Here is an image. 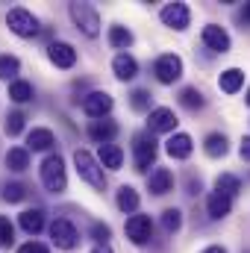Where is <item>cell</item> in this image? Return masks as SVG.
Returning <instances> with one entry per match:
<instances>
[{
	"label": "cell",
	"instance_id": "277c9868",
	"mask_svg": "<svg viewBox=\"0 0 250 253\" xmlns=\"http://www.w3.org/2000/svg\"><path fill=\"white\" fill-rule=\"evenodd\" d=\"M68 12H71L77 30H83L88 39H94V36L100 33V15H97V9H94L91 3H71Z\"/></svg>",
	"mask_w": 250,
	"mask_h": 253
},
{
	"label": "cell",
	"instance_id": "8fae6325",
	"mask_svg": "<svg viewBox=\"0 0 250 253\" xmlns=\"http://www.w3.org/2000/svg\"><path fill=\"white\" fill-rule=\"evenodd\" d=\"M200 42H203L209 50H215V53H227V50H230V36H227V30L218 27V24H206L203 33H200Z\"/></svg>",
	"mask_w": 250,
	"mask_h": 253
},
{
	"label": "cell",
	"instance_id": "60d3db41",
	"mask_svg": "<svg viewBox=\"0 0 250 253\" xmlns=\"http://www.w3.org/2000/svg\"><path fill=\"white\" fill-rule=\"evenodd\" d=\"M242 15H245V21L250 24V3H245V12H242Z\"/></svg>",
	"mask_w": 250,
	"mask_h": 253
},
{
	"label": "cell",
	"instance_id": "cb8c5ba5",
	"mask_svg": "<svg viewBox=\"0 0 250 253\" xmlns=\"http://www.w3.org/2000/svg\"><path fill=\"white\" fill-rule=\"evenodd\" d=\"M6 168L9 171H27L30 168V150L27 147H9V153H6Z\"/></svg>",
	"mask_w": 250,
	"mask_h": 253
},
{
	"label": "cell",
	"instance_id": "f35d334b",
	"mask_svg": "<svg viewBox=\"0 0 250 253\" xmlns=\"http://www.w3.org/2000/svg\"><path fill=\"white\" fill-rule=\"evenodd\" d=\"M203 253H227V248H221V245H209Z\"/></svg>",
	"mask_w": 250,
	"mask_h": 253
},
{
	"label": "cell",
	"instance_id": "7402d4cb",
	"mask_svg": "<svg viewBox=\"0 0 250 253\" xmlns=\"http://www.w3.org/2000/svg\"><path fill=\"white\" fill-rule=\"evenodd\" d=\"M203 150H206V156H212V159L227 156V150H230L227 135H224V132H209V135H206V141H203Z\"/></svg>",
	"mask_w": 250,
	"mask_h": 253
},
{
	"label": "cell",
	"instance_id": "83f0119b",
	"mask_svg": "<svg viewBox=\"0 0 250 253\" xmlns=\"http://www.w3.org/2000/svg\"><path fill=\"white\" fill-rule=\"evenodd\" d=\"M109 44L112 47H118V50H126L129 44H132V33L121 27V24H115V27H109Z\"/></svg>",
	"mask_w": 250,
	"mask_h": 253
},
{
	"label": "cell",
	"instance_id": "74e56055",
	"mask_svg": "<svg viewBox=\"0 0 250 253\" xmlns=\"http://www.w3.org/2000/svg\"><path fill=\"white\" fill-rule=\"evenodd\" d=\"M239 153H242V159H248L250 162V135L242 138V147H239Z\"/></svg>",
	"mask_w": 250,
	"mask_h": 253
},
{
	"label": "cell",
	"instance_id": "4dcf8cb0",
	"mask_svg": "<svg viewBox=\"0 0 250 253\" xmlns=\"http://www.w3.org/2000/svg\"><path fill=\"white\" fill-rule=\"evenodd\" d=\"M180 227H183V212L180 209H165L162 212V230L171 236V233H180Z\"/></svg>",
	"mask_w": 250,
	"mask_h": 253
},
{
	"label": "cell",
	"instance_id": "f546056e",
	"mask_svg": "<svg viewBox=\"0 0 250 253\" xmlns=\"http://www.w3.org/2000/svg\"><path fill=\"white\" fill-rule=\"evenodd\" d=\"M18 71H21L18 56H12V53H3V56H0V80H12V83H15Z\"/></svg>",
	"mask_w": 250,
	"mask_h": 253
},
{
	"label": "cell",
	"instance_id": "4fadbf2b",
	"mask_svg": "<svg viewBox=\"0 0 250 253\" xmlns=\"http://www.w3.org/2000/svg\"><path fill=\"white\" fill-rule=\"evenodd\" d=\"M47 59L56 65V68H74L77 65V50L68 42H53L47 47Z\"/></svg>",
	"mask_w": 250,
	"mask_h": 253
},
{
	"label": "cell",
	"instance_id": "e0dca14e",
	"mask_svg": "<svg viewBox=\"0 0 250 253\" xmlns=\"http://www.w3.org/2000/svg\"><path fill=\"white\" fill-rule=\"evenodd\" d=\"M206 212H209V218H215V221L227 218V215L233 212V197L212 191V194H209V200H206Z\"/></svg>",
	"mask_w": 250,
	"mask_h": 253
},
{
	"label": "cell",
	"instance_id": "52a82bcc",
	"mask_svg": "<svg viewBox=\"0 0 250 253\" xmlns=\"http://www.w3.org/2000/svg\"><path fill=\"white\" fill-rule=\"evenodd\" d=\"M50 239H53V245L59 251H74L80 245V233H77V227L68 218H56L50 224Z\"/></svg>",
	"mask_w": 250,
	"mask_h": 253
},
{
	"label": "cell",
	"instance_id": "8992f818",
	"mask_svg": "<svg viewBox=\"0 0 250 253\" xmlns=\"http://www.w3.org/2000/svg\"><path fill=\"white\" fill-rule=\"evenodd\" d=\"M153 74L162 85H171L183 77V59L177 53H162L156 62H153Z\"/></svg>",
	"mask_w": 250,
	"mask_h": 253
},
{
	"label": "cell",
	"instance_id": "8d00e7d4",
	"mask_svg": "<svg viewBox=\"0 0 250 253\" xmlns=\"http://www.w3.org/2000/svg\"><path fill=\"white\" fill-rule=\"evenodd\" d=\"M18 253H50L47 251V245H42V242H27V245H21Z\"/></svg>",
	"mask_w": 250,
	"mask_h": 253
},
{
	"label": "cell",
	"instance_id": "7c38bea8",
	"mask_svg": "<svg viewBox=\"0 0 250 253\" xmlns=\"http://www.w3.org/2000/svg\"><path fill=\"white\" fill-rule=\"evenodd\" d=\"M174 126H177V115L168 106H159L147 115V129L150 132H174Z\"/></svg>",
	"mask_w": 250,
	"mask_h": 253
},
{
	"label": "cell",
	"instance_id": "ffe728a7",
	"mask_svg": "<svg viewBox=\"0 0 250 253\" xmlns=\"http://www.w3.org/2000/svg\"><path fill=\"white\" fill-rule=\"evenodd\" d=\"M53 144H56V138L47 126H36V129L27 132V147L30 150H50Z\"/></svg>",
	"mask_w": 250,
	"mask_h": 253
},
{
	"label": "cell",
	"instance_id": "e575fe53",
	"mask_svg": "<svg viewBox=\"0 0 250 253\" xmlns=\"http://www.w3.org/2000/svg\"><path fill=\"white\" fill-rule=\"evenodd\" d=\"M15 242V227L6 215H0V248H12Z\"/></svg>",
	"mask_w": 250,
	"mask_h": 253
},
{
	"label": "cell",
	"instance_id": "7a4b0ae2",
	"mask_svg": "<svg viewBox=\"0 0 250 253\" xmlns=\"http://www.w3.org/2000/svg\"><path fill=\"white\" fill-rule=\"evenodd\" d=\"M42 186L50 194H62L68 189V174H65V159L59 153H50L42 162Z\"/></svg>",
	"mask_w": 250,
	"mask_h": 253
},
{
	"label": "cell",
	"instance_id": "7bdbcfd3",
	"mask_svg": "<svg viewBox=\"0 0 250 253\" xmlns=\"http://www.w3.org/2000/svg\"><path fill=\"white\" fill-rule=\"evenodd\" d=\"M248 253H250V251H248Z\"/></svg>",
	"mask_w": 250,
	"mask_h": 253
},
{
	"label": "cell",
	"instance_id": "1f68e13d",
	"mask_svg": "<svg viewBox=\"0 0 250 253\" xmlns=\"http://www.w3.org/2000/svg\"><path fill=\"white\" fill-rule=\"evenodd\" d=\"M150 100H153V94L144 91V88H138V91L129 94V106H132L135 112H153V109H150Z\"/></svg>",
	"mask_w": 250,
	"mask_h": 253
},
{
	"label": "cell",
	"instance_id": "2e32d148",
	"mask_svg": "<svg viewBox=\"0 0 250 253\" xmlns=\"http://www.w3.org/2000/svg\"><path fill=\"white\" fill-rule=\"evenodd\" d=\"M18 224H21V230L24 233H30V236H39L42 230H44V209H24L21 215H18Z\"/></svg>",
	"mask_w": 250,
	"mask_h": 253
},
{
	"label": "cell",
	"instance_id": "b9f144b4",
	"mask_svg": "<svg viewBox=\"0 0 250 253\" xmlns=\"http://www.w3.org/2000/svg\"><path fill=\"white\" fill-rule=\"evenodd\" d=\"M248 103H250V88H248Z\"/></svg>",
	"mask_w": 250,
	"mask_h": 253
},
{
	"label": "cell",
	"instance_id": "f1b7e54d",
	"mask_svg": "<svg viewBox=\"0 0 250 253\" xmlns=\"http://www.w3.org/2000/svg\"><path fill=\"white\" fill-rule=\"evenodd\" d=\"M180 103L186 106V109H203V91L200 88H194V85H188V88H183L180 91Z\"/></svg>",
	"mask_w": 250,
	"mask_h": 253
},
{
	"label": "cell",
	"instance_id": "9a60e30c",
	"mask_svg": "<svg viewBox=\"0 0 250 253\" xmlns=\"http://www.w3.org/2000/svg\"><path fill=\"white\" fill-rule=\"evenodd\" d=\"M88 135L103 147V144H112V138L118 135V124L109 121V118H100V121H91L88 124Z\"/></svg>",
	"mask_w": 250,
	"mask_h": 253
},
{
	"label": "cell",
	"instance_id": "9c48e42d",
	"mask_svg": "<svg viewBox=\"0 0 250 253\" xmlns=\"http://www.w3.org/2000/svg\"><path fill=\"white\" fill-rule=\"evenodd\" d=\"M83 112H85L88 118L100 121V118H106V115L112 112V97H109L106 91H91V94L83 97Z\"/></svg>",
	"mask_w": 250,
	"mask_h": 253
},
{
	"label": "cell",
	"instance_id": "30bf717a",
	"mask_svg": "<svg viewBox=\"0 0 250 253\" xmlns=\"http://www.w3.org/2000/svg\"><path fill=\"white\" fill-rule=\"evenodd\" d=\"M159 18H162V24H165V27H171V30L183 33V30L188 27V21H191V12H188L186 3H168V6L159 12Z\"/></svg>",
	"mask_w": 250,
	"mask_h": 253
},
{
	"label": "cell",
	"instance_id": "5b68a950",
	"mask_svg": "<svg viewBox=\"0 0 250 253\" xmlns=\"http://www.w3.org/2000/svg\"><path fill=\"white\" fill-rule=\"evenodd\" d=\"M132 159H135V171H147L153 162H156V141H153V132H138L132 138Z\"/></svg>",
	"mask_w": 250,
	"mask_h": 253
},
{
	"label": "cell",
	"instance_id": "836d02e7",
	"mask_svg": "<svg viewBox=\"0 0 250 253\" xmlns=\"http://www.w3.org/2000/svg\"><path fill=\"white\" fill-rule=\"evenodd\" d=\"M24 121H27L24 112H9V115H6V124H3L6 135H18V132L24 129Z\"/></svg>",
	"mask_w": 250,
	"mask_h": 253
},
{
	"label": "cell",
	"instance_id": "d6a6232c",
	"mask_svg": "<svg viewBox=\"0 0 250 253\" xmlns=\"http://www.w3.org/2000/svg\"><path fill=\"white\" fill-rule=\"evenodd\" d=\"M27 197V186L24 183H6L3 186V200L6 203H21Z\"/></svg>",
	"mask_w": 250,
	"mask_h": 253
},
{
	"label": "cell",
	"instance_id": "d590c367",
	"mask_svg": "<svg viewBox=\"0 0 250 253\" xmlns=\"http://www.w3.org/2000/svg\"><path fill=\"white\" fill-rule=\"evenodd\" d=\"M91 239H94L97 245H109V239H112L109 224H91Z\"/></svg>",
	"mask_w": 250,
	"mask_h": 253
},
{
	"label": "cell",
	"instance_id": "d6986e66",
	"mask_svg": "<svg viewBox=\"0 0 250 253\" xmlns=\"http://www.w3.org/2000/svg\"><path fill=\"white\" fill-rule=\"evenodd\" d=\"M147 189L153 191V194H168V191H174V174H171L168 168H156V171L147 177Z\"/></svg>",
	"mask_w": 250,
	"mask_h": 253
},
{
	"label": "cell",
	"instance_id": "4316f807",
	"mask_svg": "<svg viewBox=\"0 0 250 253\" xmlns=\"http://www.w3.org/2000/svg\"><path fill=\"white\" fill-rule=\"evenodd\" d=\"M215 191H218V194H227V197H236V194L242 191V180L233 177V174H221V177L215 180Z\"/></svg>",
	"mask_w": 250,
	"mask_h": 253
},
{
	"label": "cell",
	"instance_id": "484cf974",
	"mask_svg": "<svg viewBox=\"0 0 250 253\" xmlns=\"http://www.w3.org/2000/svg\"><path fill=\"white\" fill-rule=\"evenodd\" d=\"M9 97L15 103H30L36 97V91H33V85L27 80H15V83H9Z\"/></svg>",
	"mask_w": 250,
	"mask_h": 253
},
{
	"label": "cell",
	"instance_id": "3957f363",
	"mask_svg": "<svg viewBox=\"0 0 250 253\" xmlns=\"http://www.w3.org/2000/svg\"><path fill=\"white\" fill-rule=\"evenodd\" d=\"M6 27H9L15 36H21V39L39 36V18H36L30 9H24V6H15V9L6 12Z\"/></svg>",
	"mask_w": 250,
	"mask_h": 253
},
{
	"label": "cell",
	"instance_id": "d4e9b609",
	"mask_svg": "<svg viewBox=\"0 0 250 253\" xmlns=\"http://www.w3.org/2000/svg\"><path fill=\"white\" fill-rule=\"evenodd\" d=\"M138 203H141V197H138V191L132 189V186H121V189H118V209H121V212L132 215V212L138 209Z\"/></svg>",
	"mask_w": 250,
	"mask_h": 253
},
{
	"label": "cell",
	"instance_id": "44dd1931",
	"mask_svg": "<svg viewBox=\"0 0 250 253\" xmlns=\"http://www.w3.org/2000/svg\"><path fill=\"white\" fill-rule=\"evenodd\" d=\"M112 71H115V77L118 80H132L135 74H138V62H135V56H129V53H118L115 59H112Z\"/></svg>",
	"mask_w": 250,
	"mask_h": 253
},
{
	"label": "cell",
	"instance_id": "5bb4252c",
	"mask_svg": "<svg viewBox=\"0 0 250 253\" xmlns=\"http://www.w3.org/2000/svg\"><path fill=\"white\" fill-rule=\"evenodd\" d=\"M165 150H168L171 159H188L191 150H194V141H191V135H186V132H174L165 141Z\"/></svg>",
	"mask_w": 250,
	"mask_h": 253
},
{
	"label": "cell",
	"instance_id": "ac0fdd59",
	"mask_svg": "<svg viewBox=\"0 0 250 253\" xmlns=\"http://www.w3.org/2000/svg\"><path fill=\"white\" fill-rule=\"evenodd\" d=\"M242 85H245V71H242V68H227V71H221L218 88H221L224 94H236Z\"/></svg>",
	"mask_w": 250,
	"mask_h": 253
},
{
	"label": "cell",
	"instance_id": "ab89813d",
	"mask_svg": "<svg viewBox=\"0 0 250 253\" xmlns=\"http://www.w3.org/2000/svg\"><path fill=\"white\" fill-rule=\"evenodd\" d=\"M91 253H112V248H109V245H97Z\"/></svg>",
	"mask_w": 250,
	"mask_h": 253
},
{
	"label": "cell",
	"instance_id": "ba28073f",
	"mask_svg": "<svg viewBox=\"0 0 250 253\" xmlns=\"http://www.w3.org/2000/svg\"><path fill=\"white\" fill-rule=\"evenodd\" d=\"M126 239L132 245H147L153 239V221H150V215H132V218H126Z\"/></svg>",
	"mask_w": 250,
	"mask_h": 253
},
{
	"label": "cell",
	"instance_id": "603a6c76",
	"mask_svg": "<svg viewBox=\"0 0 250 253\" xmlns=\"http://www.w3.org/2000/svg\"><path fill=\"white\" fill-rule=\"evenodd\" d=\"M97 159H100V165H103V168H109V171H118V168L124 165V150H121L118 144H103Z\"/></svg>",
	"mask_w": 250,
	"mask_h": 253
},
{
	"label": "cell",
	"instance_id": "6da1fadb",
	"mask_svg": "<svg viewBox=\"0 0 250 253\" xmlns=\"http://www.w3.org/2000/svg\"><path fill=\"white\" fill-rule=\"evenodd\" d=\"M74 165H77V174L91 186V189L103 191L106 189V174H103V165L100 159H94L88 150H77L74 153Z\"/></svg>",
	"mask_w": 250,
	"mask_h": 253
}]
</instances>
